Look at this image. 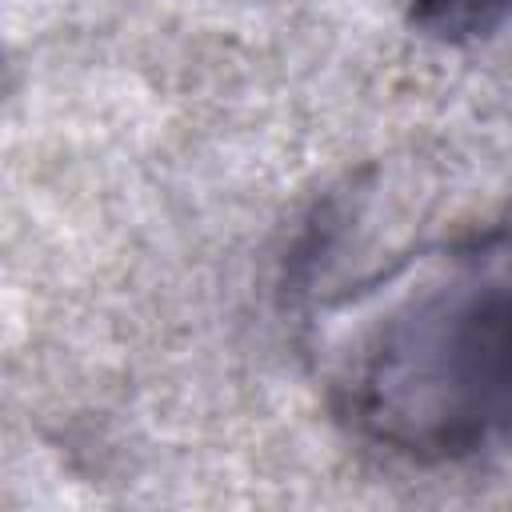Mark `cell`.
Listing matches in <instances>:
<instances>
[{
	"mask_svg": "<svg viewBox=\"0 0 512 512\" xmlns=\"http://www.w3.org/2000/svg\"><path fill=\"white\" fill-rule=\"evenodd\" d=\"M336 412L412 460L512 440V228L404 256L324 316Z\"/></svg>",
	"mask_w": 512,
	"mask_h": 512,
	"instance_id": "1",
	"label": "cell"
},
{
	"mask_svg": "<svg viewBox=\"0 0 512 512\" xmlns=\"http://www.w3.org/2000/svg\"><path fill=\"white\" fill-rule=\"evenodd\" d=\"M512 12V0H408L412 24L440 44H472L492 36Z\"/></svg>",
	"mask_w": 512,
	"mask_h": 512,
	"instance_id": "2",
	"label": "cell"
}]
</instances>
